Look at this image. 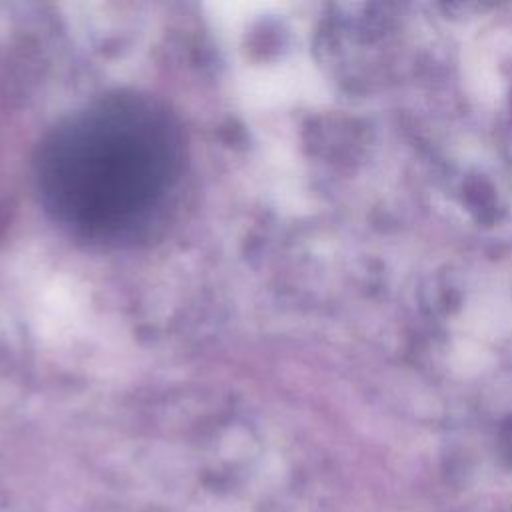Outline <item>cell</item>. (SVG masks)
Instances as JSON below:
<instances>
[{
    "mask_svg": "<svg viewBox=\"0 0 512 512\" xmlns=\"http://www.w3.org/2000/svg\"><path fill=\"white\" fill-rule=\"evenodd\" d=\"M174 114L138 92L106 94L58 122L36 156L44 210L70 234L120 246L164 220L184 174Z\"/></svg>",
    "mask_w": 512,
    "mask_h": 512,
    "instance_id": "6da1fadb",
    "label": "cell"
}]
</instances>
